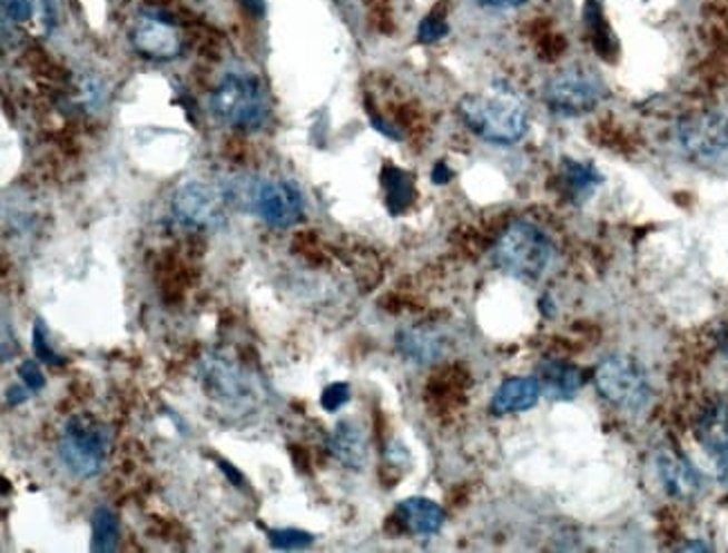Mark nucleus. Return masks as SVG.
<instances>
[{
  "label": "nucleus",
  "mask_w": 728,
  "mask_h": 553,
  "mask_svg": "<svg viewBox=\"0 0 728 553\" xmlns=\"http://www.w3.org/2000/svg\"><path fill=\"white\" fill-rule=\"evenodd\" d=\"M449 177H451L449 166H446L444 161H440V164L435 166V170H433V179H435V184H444V181H449Z\"/></svg>",
  "instance_id": "nucleus-32"
},
{
  "label": "nucleus",
  "mask_w": 728,
  "mask_h": 553,
  "mask_svg": "<svg viewBox=\"0 0 728 553\" xmlns=\"http://www.w3.org/2000/svg\"><path fill=\"white\" fill-rule=\"evenodd\" d=\"M601 97H603V83L594 72L583 68H570L557 75L550 81L548 90H544L548 106L565 117H577L594 110Z\"/></svg>",
  "instance_id": "nucleus-9"
},
{
  "label": "nucleus",
  "mask_w": 728,
  "mask_h": 553,
  "mask_svg": "<svg viewBox=\"0 0 728 553\" xmlns=\"http://www.w3.org/2000/svg\"><path fill=\"white\" fill-rule=\"evenodd\" d=\"M327 448L345 468L352 471H361L368 462L366 433L352 419H343L334 426L332 435L327 437Z\"/></svg>",
  "instance_id": "nucleus-14"
},
{
  "label": "nucleus",
  "mask_w": 728,
  "mask_h": 553,
  "mask_svg": "<svg viewBox=\"0 0 728 553\" xmlns=\"http://www.w3.org/2000/svg\"><path fill=\"white\" fill-rule=\"evenodd\" d=\"M211 112L225 126L258 130L269 119L267 90L254 75L229 72L211 92Z\"/></svg>",
  "instance_id": "nucleus-3"
},
{
  "label": "nucleus",
  "mask_w": 728,
  "mask_h": 553,
  "mask_svg": "<svg viewBox=\"0 0 728 553\" xmlns=\"http://www.w3.org/2000/svg\"><path fill=\"white\" fill-rule=\"evenodd\" d=\"M130 43L141 57L155 61L175 59L181 50V37L173 21L153 12L139 14L135 19L130 30Z\"/></svg>",
  "instance_id": "nucleus-11"
},
{
  "label": "nucleus",
  "mask_w": 728,
  "mask_h": 553,
  "mask_svg": "<svg viewBox=\"0 0 728 553\" xmlns=\"http://www.w3.org/2000/svg\"><path fill=\"white\" fill-rule=\"evenodd\" d=\"M563 177L572 187V191H581V194L586 191L592 194V189L601 181V175L592 166L581 161H568L563 168Z\"/></svg>",
  "instance_id": "nucleus-22"
},
{
  "label": "nucleus",
  "mask_w": 728,
  "mask_h": 553,
  "mask_svg": "<svg viewBox=\"0 0 728 553\" xmlns=\"http://www.w3.org/2000/svg\"><path fill=\"white\" fill-rule=\"evenodd\" d=\"M225 198L236 209L258 216L274 229H289L303 218V194L289 179L240 175L229 181Z\"/></svg>",
  "instance_id": "nucleus-1"
},
{
  "label": "nucleus",
  "mask_w": 728,
  "mask_h": 553,
  "mask_svg": "<svg viewBox=\"0 0 728 553\" xmlns=\"http://www.w3.org/2000/svg\"><path fill=\"white\" fill-rule=\"evenodd\" d=\"M220 468H223V473L236 484V486H243V475L229 464V462H220Z\"/></svg>",
  "instance_id": "nucleus-30"
},
{
  "label": "nucleus",
  "mask_w": 728,
  "mask_h": 553,
  "mask_svg": "<svg viewBox=\"0 0 728 553\" xmlns=\"http://www.w3.org/2000/svg\"><path fill=\"white\" fill-rule=\"evenodd\" d=\"M110 433L90 415H75L66 422L59 440L61 464L79 480L101 473L108 460Z\"/></svg>",
  "instance_id": "nucleus-5"
},
{
  "label": "nucleus",
  "mask_w": 728,
  "mask_h": 553,
  "mask_svg": "<svg viewBox=\"0 0 728 553\" xmlns=\"http://www.w3.org/2000/svg\"><path fill=\"white\" fill-rule=\"evenodd\" d=\"M540 393L548 395L554 402H568L574 399L577 393L583 386V373L577 365L561 361V358H544L538 365V377H535Z\"/></svg>",
  "instance_id": "nucleus-12"
},
{
  "label": "nucleus",
  "mask_w": 728,
  "mask_h": 553,
  "mask_svg": "<svg viewBox=\"0 0 728 553\" xmlns=\"http://www.w3.org/2000/svg\"><path fill=\"white\" fill-rule=\"evenodd\" d=\"M677 141L692 159H710L728 148V117L719 112H697L679 121Z\"/></svg>",
  "instance_id": "nucleus-10"
},
{
  "label": "nucleus",
  "mask_w": 728,
  "mask_h": 553,
  "mask_svg": "<svg viewBox=\"0 0 728 553\" xmlns=\"http://www.w3.org/2000/svg\"><path fill=\"white\" fill-rule=\"evenodd\" d=\"M350 402V388L347 384H332L323 391L321 395V406L327 411V413H336L341 411L345 404Z\"/></svg>",
  "instance_id": "nucleus-25"
},
{
  "label": "nucleus",
  "mask_w": 728,
  "mask_h": 553,
  "mask_svg": "<svg viewBox=\"0 0 728 553\" xmlns=\"http://www.w3.org/2000/svg\"><path fill=\"white\" fill-rule=\"evenodd\" d=\"M458 115L471 132L491 144H515L529 128L524 106L509 90L471 92L460 99Z\"/></svg>",
  "instance_id": "nucleus-2"
},
{
  "label": "nucleus",
  "mask_w": 728,
  "mask_h": 553,
  "mask_svg": "<svg viewBox=\"0 0 728 553\" xmlns=\"http://www.w3.org/2000/svg\"><path fill=\"white\" fill-rule=\"evenodd\" d=\"M269 544L281 551H292V549H303L314 542L312 533L301 531V529H269L267 531Z\"/></svg>",
  "instance_id": "nucleus-23"
},
{
  "label": "nucleus",
  "mask_w": 728,
  "mask_h": 553,
  "mask_svg": "<svg viewBox=\"0 0 728 553\" xmlns=\"http://www.w3.org/2000/svg\"><path fill=\"white\" fill-rule=\"evenodd\" d=\"M495 265L520 280H535L552 258V243L535 225L513 223L498 240Z\"/></svg>",
  "instance_id": "nucleus-4"
},
{
  "label": "nucleus",
  "mask_w": 728,
  "mask_h": 553,
  "mask_svg": "<svg viewBox=\"0 0 728 553\" xmlns=\"http://www.w3.org/2000/svg\"><path fill=\"white\" fill-rule=\"evenodd\" d=\"M3 23L32 37H48L55 26L52 0H3Z\"/></svg>",
  "instance_id": "nucleus-13"
},
{
  "label": "nucleus",
  "mask_w": 728,
  "mask_h": 553,
  "mask_svg": "<svg viewBox=\"0 0 728 553\" xmlns=\"http://www.w3.org/2000/svg\"><path fill=\"white\" fill-rule=\"evenodd\" d=\"M540 386L535 379L529 377H515L504 382L491 402V411L495 415H509V413H522L538 404L540 399Z\"/></svg>",
  "instance_id": "nucleus-17"
},
{
  "label": "nucleus",
  "mask_w": 728,
  "mask_h": 553,
  "mask_svg": "<svg viewBox=\"0 0 728 553\" xmlns=\"http://www.w3.org/2000/svg\"><path fill=\"white\" fill-rule=\"evenodd\" d=\"M200 382L216 404L229 411H252L258 406V386L238 363L220 354H207L200 361Z\"/></svg>",
  "instance_id": "nucleus-6"
},
{
  "label": "nucleus",
  "mask_w": 728,
  "mask_h": 553,
  "mask_svg": "<svg viewBox=\"0 0 728 553\" xmlns=\"http://www.w3.org/2000/svg\"><path fill=\"white\" fill-rule=\"evenodd\" d=\"M227 205L225 194L207 187L203 181H187L173 196L170 209L175 220L185 227L218 231L227 225Z\"/></svg>",
  "instance_id": "nucleus-8"
},
{
  "label": "nucleus",
  "mask_w": 728,
  "mask_h": 553,
  "mask_svg": "<svg viewBox=\"0 0 728 553\" xmlns=\"http://www.w3.org/2000/svg\"><path fill=\"white\" fill-rule=\"evenodd\" d=\"M19 377H21L23 386H28L32 393H39L46 388V377H43L37 361H23L19 365Z\"/></svg>",
  "instance_id": "nucleus-26"
},
{
  "label": "nucleus",
  "mask_w": 728,
  "mask_h": 553,
  "mask_svg": "<svg viewBox=\"0 0 728 553\" xmlns=\"http://www.w3.org/2000/svg\"><path fill=\"white\" fill-rule=\"evenodd\" d=\"M697 440L710 455L728 446V406L717 404L699 417Z\"/></svg>",
  "instance_id": "nucleus-19"
},
{
  "label": "nucleus",
  "mask_w": 728,
  "mask_h": 553,
  "mask_svg": "<svg viewBox=\"0 0 728 553\" xmlns=\"http://www.w3.org/2000/svg\"><path fill=\"white\" fill-rule=\"evenodd\" d=\"M442 336L433 329L426 327H413V329H402L397 336V347L400 352L415 361V363H433L442 356Z\"/></svg>",
  "instance_id": "nucleus-18"
},
{
  "label": "nucleus",
  "mask_w": 728,
  "mask_h": 553,
  "mask_svg": "<svg viewBox=\"0 0 728 553\" xmlns=\"http://www.w3.org/2000/svg\"><path fill=\"white\" fill-rule=\"evenodd\" d=\"M400 522L415 535H435L444 522V508L429 497H406L397 504Z\"/></svg>",
  "instance_id": "nucleus-15"
},
{
  "label": "nucleus",
  "mask_w": 728,
  "mask_h": 553,
  "mask_svg": "<svg viewBox=\"0 0 728 553\" xmlns=\"http://www.w3.org/2000/svg\"><path fill=\"white\" fill-rule=\"evenodd\" d=\"M594 384L610 404L623 411H641L650 397V384L641 363L623 354L606 356L599 363Z\"/></svg>",
  "instance_id": "nucleus-7"
},
{
  "label": "nucleus",
  "mask_w": 728,
  "mask_h": 553,
  "mask_svg": "<svg viewBox=\"0 0 728 553\" xmlns=\"http://www.w3.org/2000/svg\"><path fill=\"white\" fill-rule=\"evenodd\" d=\"M119 542V520L108 506H97L92 513V551L110 553Z\"/></svg>",
  "instance_id": "nucleus-20"
},
{
  "label": "nucleus",
  "mask_w": 728,
  "mask_h": 553,
  "mask_svg": "<svg viewBox=\"0 0 728 553\" xmlns=\"http://www.w3.org/2000/svg\"><path fill=\"white\" fill-rule=\"evenodd\" d=\"M657 471L663 482V488L675 497H692L699 491V477L690 464L672 451H659Z\"/></svg>",
  "instance_id": "nucleus-16"
},
{
  "label": "nucleus",
  "mask_w": 728,
  "mask_h": 553,
  "mask_svg": "<svg viewBox=\"0 0 728 553\" xmlns=\"http://www.w3.org/2000/svg\"><path fill=\"white\" fill-rule=\"evenodd\" d=\"M482 6H489V8H515V6H522L524 0H480Z\"/></svg>",
  "instance_id": "nucleus-31"
},
{
  "label": "nucleus",
  "mask_w": 728,
  "mask_h": 553,
  "mask_svg": "<svg viewBox=\"0 0 728 553\" xmlns=\"http://www.w3.org/2000/svg\"><path fill=\"white\" fill-rule=\"evenodd\" d=\"M449 32V26L442 21V19H435V17H429L422 21L420 26V41L424 43H433V41H440L442 37H446Z\"/></svg>",
  "instance_id": "nucleus-27"
},
{
  "label": "nucleus",
  "mask_w": 728,
  "mask_h": 553,
  "mask_svg": "<svg viewBox=\"0 0 728 553\" xmlns=\"http://www.w3.org/2000/svg\"><path fill=\"white\" fill-rule=\"evenodd\" d=\"M32 347H35L37 358H41V361H46V363H50V365H63V363H66V358H63V356L52 347L43 320H37V323H35Z\"/></svg>",
  "instance_id": "nucleus-24"
},
{
  "label": "nucleus",
  "mask_w": 728,
  "mask_h": 553,
  "mask_svg": "<svg viewBox=\"0 0 728 553\" xmlns=\"http://www.w3.org/2000/svg\"><path fill=\"white\" fill-rule=\"evenodd\" d=\"M30 393H32V391H30L28 386H23V388H17V386H14V388H10V391H8V399H10V404H12V406H17V404L26 402V399L30 397Z\"/></svg>",
  "instance_id": "nucleus-29"
},
{
  "label": "nucleus",
  "mask_w": 728,
  "mask_h": 553,
  "mask_svg": "<svg viewBox=\"0 0 728 553\" xmlns=\"http://www.w3.org/2000/svg\"><path fill=\"white\" fill-rule=\"evenodd\" d=\"M717 460V475H719V482L728 488V446L721 448L719 453L712 455Z\"/></svg>",
  "instance_id": "nucleus-28"
},
{
  "label": "nucleus",
  "mask_w": 728,
  "mask_h": 553,
  "mask_svg": "<svg viewBox=\"0 0 728 553\" xmlns=\"http://www.w3.org/2000/svg\"><path fill=\"white\" fill-rule=\"evenodd\" d=\"M386 191H388V207L393 214H402L413 200V181L400 168L386 170Z\"/></svg>",
  "instance_id": "nucleus-21"
}]
</instances>
